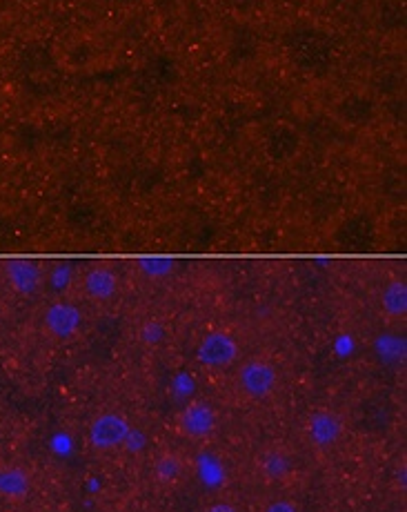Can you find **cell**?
I'll use <instances>...</instances> for the list:
<instances>
[{
  "mask_svg": "<svg viewBox=\"0 0 407 512\" xmlns=\"http://www.w3.org/2000/svg\"><path fill=\"white\" fill-rule=\"evenodd\" d=\"M236 388L247 401H263L279 388V370L267 359L245 361L236 374Z\"/></svg>",
  "mask_w": 407,
  "mask_h": 512,
  "instance_id": "obj_1",
  "label": "cell"
},
{
  "mask_svg": "<svg viewBox=\"0 0 407 512\" xmlns=\"http://www.w3.org/2000/svg\"><path fill=\"white\" fill-rule=\"evenodd\" d=\"M129 432H132V423H129V419L123 415V412L107 410V412H101L98 417H94V421L89 423L87 439H89V446H92L96 452H112V450L125 448Z\"/></svg>",
  "mask_w": 407,
  "mask_h": 512,
  "instance_id": "obj_2",
  "label": "cell"
},
{
  "mask_svg": "<svg viewBox=\"0 0 407 512\" xmlns=\"http://www.w3.org/2000/svg\"><path fill=\"white\" fill-rule=\"evenodd\" d=\"M303 435L316 450H332L345 437V419L332 408H316L303 423Z\"/></svg>",
  "mask_w": 407,
  "mask_h": 512,
  "instance_id": "obj_3",
  "label": "cell"
},
{
  "mask_svg": "<svg viewBox=\"0 0 407 512\" xmlns=\"http://www.w3.org/2000/svg\"><path fill=\"white\" fill-rule=\"evenodd\" d=\"M43 332L52 341L67 343L78 337V332L83 330L85 314L72 301H54L49 303L43 312Z\"/></svg>",
  "mask_w": 407,
  "mask_h": 512,
  "instance_id": "obj_4",
  "label": "cell"
},
{
  "mask_svg": "<svg viewBox=\"0 0 407 512\" xmlns=\"http://www.w3.org/2000/svg\"><path fill=\"white\" fill-rule=\"evenodd\" d=\"M238 352H241V348H238V341L234 334L225 330H212L198 341L196 359L205 368L223 370V368L234 366V361L238 359Z\"/></svg>",
  "mask_w": 407,
  "mask_h": 512,
  "instance_id": "obj_5",
  "label": "cell"
},
{
  "mask_svg": "<svg viewBox=\"0 0 407 512\" xmlns=\"http://www.w3.org/2000/svg\"><path fill=\"white\" fill-rule=\"evenodd\" d=\"M216 426H218L216 410L210 406V403L201 399L187 403L176 417L178 432H181L185 439H192V441L212 437Z\"/></svg>",
  "mask_w": 407,
  "mask_h": 512,
  "instance_id": "obj_6",
  "label": "cell"
},
{
  "mask_svg": "<svg viewBox=\"0 0 407 512\" xmlns=\"http://www.w3.org/2000/svg\"><path fill=\"white\" fill-rule=\"evenodd\" d=\"M3 277L9 290L18 297H34L45 285V270L36 261L9 259L3 265Z\"/></svg>",
  "mask_w": 407,
  "mask_h": 512,
  "instance_id": "obj_7",
  "label": "cell"
},
{
  "mask_svg": "<svg viewBox=\"0 0 407 512\" xmlns=\"http://www.w3.org/2000/svg\"><path fill=\"white\" fill-rule=\"evenodd\" d=\"M294 455L283 446H270L258 452L256 470L267 484H283L294 475Z\"/></svg>",
  "mask_w": 407,
  "mask_h": 512,
  "instance_id": "obj_8",
  "label": "cell"
},
{
  "mask_svg": "<svg viewBox=\"0 0 407 512\" xmlns=\"http://www.w3.org/2000/svg\"><path fill=\"white\" fill-rule=\"evenodd\" d=\"M34 492V477L21 464H0V499L7 504H23Z\"/></svg>",
  "mask_w": 407,
  "mask_h": 512,
  "instance_id": "obj_9",
  "label": "cell"
},
{
  "mask_svg": "<svg viewBox=\"0 0 407 512\" xmlns=\"http://www.w3.org/2000/svg\"><path fill=\"white\" fill-rule=\"evenodd\" d=\"M118 274L105 265H96V268L87 270L83 277V292L89 301L94 303H107L118 294Z\"/></svg>",
  "mask_w": 407,
  "mask_h": 512,
  "instance_id": "obj_10",
  "label": "cell"
},
{
  "mask_svg": "<svg viewBox=\"0 0 407 512\" xmlns=\"http://www.w3.org/2000/svg\"><path fill=\"white\" fill-rule=\"evenodd\" d=\"M152 475L158 486L174 488L176 484H181L187 475V461L183 459V455H178L174 450L161 452L152 464Z\"/></svg>",
  "mask_w": 407,
  "mask_h": 512,
  "instance_id": "obj_11",
  "label": "cell"
},
{
  "mask_svg": "<svg viewBox=\"0 0 407 512\" xmlns=\"http://www.w3.org/2000/svg\"><path fill=\"white\" fill-rule=\"evenodd\" d=\"M381 312L392 321L407 317V285L403 279H392L381 290Z\"/></svg>",
  "mask_w": 407,
  "mask_h": 512,
  "instance_id": "obj_12",
  "label": "cell"
},
{
  "mask_svg": "<svg viewBox=\"0 0 407 512\" xmlns=\"http://www.w3.org/2000/svg\"><path fill=\"white\" fill-rule=\"evenodd\" d=\"M170 337V328L161 319H147L141 328H138V341L143 343L145 348H158Z\"/></svg>",
  "mask_w": 407,
  "mask_h": 512,
  "instance_id": "obj_13",
  "label": "cell"
},
{
  "mask_svg": "<svg viewBox=\"0 0 407 512\" xmlns=\"http://www.w3.org/2000/svg\"><path fill=\"white\" fill-rule=\"evenodd\" d=\"M138 272L143 274L145 279L161 281L176 270V261L172 259H161V256H154V259H138Z\"/></svg>",
  "mask_w": 407,
  "mask_h": 512,
  "instance_id": "obj_14",
  "label": "cell"
},
{
  "mask_svg": "<svg viewBox=\"0 0 407 512\" xmlns=\"http://www.w3.org/2000/svg\"><path fill=\"white\" fill-rule=\"evenodd\" d=\"M47 281H49V285H52L56 292L67 290L69 285H72V281H74L72 265H69V263H58L56 268H52V272L47 274Z\"/></svg>",
  "mask_w": 407,
  "mask_h": 512,
  "instance_id": "obj_15",
  "label": "cell"
},
{
  "mask_svg": "<svg viewBox=\"0 0 407 512\" xmlns=\"http://www.w3.org/2000/svg\"><path fill=\"white\" fill-rule=\"evenodd\" d=\"M261 512H303L301 506L296 504L294 499H287V497H274L263 504Z\"/></svg>",
  "mask_w": 407,
  "mask_h": 512,
  "instance_id": "obj_16",
  "label": "cell"
},
{
  "mask_svg": "<svg viewBox=\"0 0 407 512\" xmlns=\"http://www.w3.org/2000/svg\"><path fill=\"white\" fill-rule=\"evenodd\" d=\"M203 512H241L238 506H234L232 501H214V504L207 506Z\"/></svg>",
  "mask_w": 407,
  "mask_h": 512,
  "instance_id": "obj_17",
  "label": "cell"
},
{
  "mask_svg": "<svg viewBox=\"0 0 407 512\" xmlns=\"http://www.w3.org/2000/svg\"><path fill=\"white\" fill-rule=\"evenodd\" d=\"M3 314H5V305H3V299H0V321H3Z\"/></svg>",
  "mask_w": 407,
  "mask_h": 512,
  "instance_id": "obj_18",
  "label": "cell"
}]
</instances>
